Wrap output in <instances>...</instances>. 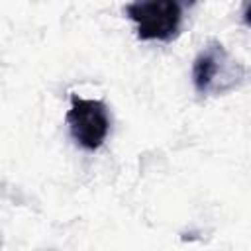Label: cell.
Returning a JSON list of instances; mask_svg holds the SVG:
<instances>
[{"label":"cell","instance_id":"4","mask_svg":"<svg viewBox=\"0 0 251 251\" xmlns=\"http://www.w3.org/2000/svg\"><path fill=\"white\" fill-rule=\"evenodd\" d=\"M243 22L251 27V4H249V6L245 8V12H243Z\"/></svg>","mask_w":251,"mask_h":251},{"label":"cell","instance_id":"2","mask_svg":"<svg viewBox=\"0 0 251 251\" xmlns=\"http://www.w3.org/2000/svg\"><path fill=\"white\" fill-rule=\"evenodd\" d=\"M124 12L137 27V39L169 43L180 33L182 4L175 0H139L129 2Z\"/></svg>","mask_w":251,"mask_h":251},{"label":"cell","instance_id":"3","mask_svg":"<svg viewBox=\"0 0 251 251\" xmlns=\"http://www.w3.org/2000/svg\"><path fill=\"white\" fill-rule=\"evenodd\" d=\"M65 120L75 143L86 151H96L108 137L110 118L102 100H88L73 94Z\"/></svg>","mask_w":251,"mask_h":251},{"label":"cell","instance_id":"1","mask_svg":"<svg viewBox=\"0 0 251 251\" xmlns=\"http://www.w3.org/2000/svg\"><path fill=\"white\" fill-rule=\"evenodd\" d=\"M245 76V67L235 61L216 39L208 41L192 63V84L200 96L226 94L237 88Z\"/></svg>","mask_w":251,"mask_h":251}]
</instances>
